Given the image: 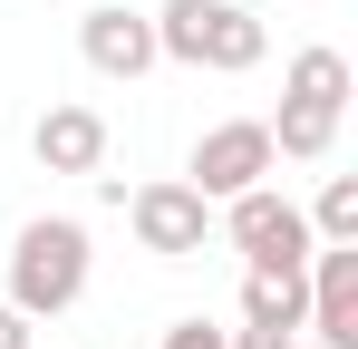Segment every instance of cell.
<instances>
[{
    "label": "cell",
    "mask_w": 358,
    "mask_h": 349,
    "mask_svg": "<svg viewBox=\"0 0 358 349\" xmlns=\"http://www.w3.org/2000/svg\"><path fill=\"white\" fill-rule=\"evenodd\" d=\"M87 301V224L78 214H39V224H20L10 242V310H29V320H59Z\"/></svg>",
    "instance_id": "6da1fadb"
},
{
    "label": "cell",
    "mask_w": 358,
    "mask_h": 349,
    "mask_svg": "<svg viewBox=\"0 0 358 349\" xmlns=\"http://www.w3.org/2000/svg\"><path fill=\"white\" fill-rule=\"evenodd\" d=\"M271 126L262 116H223V126H203L194 136V165H184V184L203 194V204H233V194H252V184H271Z\"/></svg>",
    "instance_id": "5b68a950"
},
{
    "label": "cell",
    "mask_w": 358,
    "mask_h": 349,
    "mask_svg": "<svg viewBox=\"0 0 358 349\" xmlns=\"http://www.w3.org/2000/svg\"><path fill=\"white\" fill-rule=\"evenodd\" d=\"M78 49H87L97 78H145V68H155V20L126 10V0H97V10L78 20Z\"/></svg>",
    "instance_id": "ba28073f"
},
{
    "label": "cell",
    "mask_w": 358,
    "mask_h": 349,
    "mask_svg": "<svg viewBox=\"0 0 358 349\" xmlns=\"http://www.w3.org/2000/svg\"><path fill=\"white\" fill-rule=\"evenodd\" d=\"M165 349H223V330H213V320H175V330H165Z\"/></svg>",
    "instance_id": "7c38bea8"
},
{
    "label": "cell",
    "mask_w": 358,
    "mask_h": 349,
    "mask_svg": "<svg viewBox=\"0 0 358 349\" xmlns=\"http://www.w3.org/2000/svg\"><path fill=\"white\" fill-rule=\"evenodd\" d=\"M29 156H39L49 174H97L107 165V116L68 97V107H49L39 126H29Z\"/></svg>",
    "instance_id": "9c48e42d"
},
{
    "label": "cell",
    "mask_w": 358,
    "mask_h": 349,
    "mask_svg": "<svg viewBox=\"0 0 358 349\" xmlns=\"http://www.w3.org/2000/svg\"><path fill=\"white\" fill-rule=\"evenodd\" d=\"M117 214L136 224V242H145L155 262H194V252L213 242V204H203L184 174H155V184H136Z\"/></svg>",
    "instance_id": "8992f818"
},
{
    "label": "cell",
    "mask_w": 358,
    "mask_h": 349,
    "mask_svg": "<svg viewBox=\"0 0 358 349\" xmlns=\"http://www.w3.org/2000/svg\"><path fill=\"white\" fill-rule=\"evenodd\" d=\"M300 214H310V242H358V174H329L320 204H300Z\"/></svg>",
    "instance_id": "8fae6325"
},
{
    "label": "cell",
    "mask_w": 358,
    "mask_h": 349,
    "mask_svg": "<svg viewBox=\"0 0 358 349\" xmlns=\"http://www.w3.org/2000/svg\"><path fill=\"white\" fill-rule=\"evenodd\" d=\"M223 242H233L252 272H310V214H300L291 194H271V184H252V194H233L223 204Z\"/></svg>",
    "instance_id": "277c9868"
},
{
    "label": "cell",
    "mask_w": 358,
    "mask_h": 349,
    "mask_svg": "<svg viewBox=\"0 0 358 349\" xmlns=\"http://www.w3.org/2000/svg\"><path fill=\"white\" fill-rule=\"evenodd\" d=\"M29 330H39V320H29V310H10V301H0V349H39V340H29Z\"/></svg>",
    "instance_id": "5bb4252c"
},
{
    "label": "cell",
    "mask_w": 358,
    "mask_h": 349,
    "mask_svg": "<svg viewBox=\"0 0 358 349\" xmlns=\"http://www.w3.org/2000/svg\"><path fill=\"white\" fill-rule=\"evenodd\" d=\"M300 291H310L300 340L358 349V242H320V252H310V272H300Z\"/></svg>",
    "instance_id": "52a82bcc"
},
{
    "label": "cell",
    "mask_w": 358,
    "mask_h": 349,
    "mask_svg": "<svg viewBox=\"0 0 358 349\" xmlns=\"http://www.w3.org/2000/svg\"><path fill=\"white\" fill-rule=\"evenodd\" d=\"M223 349H300V330H223Z\"/></svg>",
    "instance_id": "4fadbf2b"
},
{
    "label": "cell",
    "mask_w": 358,
    "mask_h": 349,
    "mask_svg": "<svg viewBox=\"0 0 358 349\" xmlns=\"http://www.w3.org/2000/svg\"><path fill=\"white\" fill-rule=\"evenodd\" d=\"M145 20H155V58L213 68V78H242V68H262V49H271V29H262L242 0H165V10H145Z\"/></svg>",
    "instance_id": "7a4b0ae2"
},
{
    "label": "cell",
    "mask_w": 358,
    "mask_h": 349,
    "mask_svg": "<svg viewBox=\"0 0 358 349\" xmlns=\"http://www.w3.org/2000/svg\"><path fill=\"white\" fill-rule=\"evenodd\" d=\"M300 310H310L300 272H252L242 282V330H300Z\"/></svg>",
    "instance_id": "30bf717a"
},
{
    "label": "cell",
    "mask_w": 358,
    "mask_h": 349,
    "mask_svg": "<svg viewBox=\"0 0 358 349\" xmlns=\"http://www.w3.org/2000/svg\"><path fill=\"white\" fill-rule=\"evenodd\" d=\"M349 58L339 49H300L281 68V126H271V156H291V165H320L329 146H339V116H349Z\"/></svg>",
    "instance_id": "3957f363"
}]
</instances>
